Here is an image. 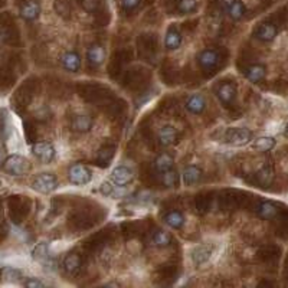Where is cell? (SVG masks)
Returning <instances> with one entry per match:
<instances>
[{
	"mask_svg": "<svg viewBox=\"0 0 288 288\" xmlns=\"http://www.w3.org/2000/svg\"><path fill=\"white\" fill-rule=\"evenodd\" d=\"M3 169H4L6 173H9L12 176H23L29 172L30 163H29L26 157H23L20 154H12V156L4 159Z\"/></svg>",
	"mask_w": 288,
	"mask_h": 288,
	"instance_id": "1",
	"label": "cell"
},
{
	"mask_svg": "<svg viewBox=\"0 0 288 288\" xmlns=\"http://www.w3.org/2000/svg\"><path fill=\"white\" fill-rule=\"evenodd\" d=\"M223 137L226 143L236 146V147H242L252 141V131L245 127H233V128L226 130Z\"/></svg>",
	"mask_w": 288,
	"mask_h": 288,
	"instance_id": "2",
	"label": "cell"
},
{
	"mask_svg": "<svg viewBox=\"0 0 288 288\" xmlns=\"http://www.w3.org/2000/svg\"><path fill=\"white\" fill-rule=\"evenodd\" d=\"M32 189L43 194L52 193L58 189V179L54 173H41L32 180Z\"/></svg>",
	"mask_w": 288,
	"mask_h": 288,
	"instance_id": "3",
	"label": "cell"
},
{
	"mask_svg": "<svg viewBox=\"0 0 288 288\" xmlns=\"http://www.w3.org/2000/svg\"><path fill=\"white\" fill-rule=\"evenodd\" d=\"M68 178L72 185L84 186V185H88L93 180V170L88 166L77 163V165L69 167Z\"/></svg>",
	"mask_w": 288,
	"mask_h": 288,
	"instance_id": "4",
	"label": "cell"
},
{
	"mask_svg": "<svg viewBox=\"0 0 288 288\" xmlns=\"http://www.w3.org/2000/svg\"><path fill=\"white\" fill-rule=\"evenodd\" d=\"M32 153L41 163L48 165L55 159L56 150L54 144L49 141H38L32 146Z\"/></svg>",
	"mask_w": 288,
	"mask_h": 288,
	"instance_id": "5",
	"label": "cell"
},
{
	"mask_svg": "<svg viewBox=\"0 0 288 288\" xmlns=\"http://www.w3.org/2000/svg\"><path fill=\"white\" fill-rule=\"evenodd\" d=\"M197 62H199V65L205 69V71H212V69H215L219 65V52H218L216 49H210V48L203 49V51L197 55Z\"/></svg>",
	"mask_w": 288,
	"mask_h": 288,
	"instance_id": "6",
	"label": "cell"
},
{
	"mask_svg": "<svg viewBox=\"0 0 288 288\" xmlns=\"http://www.w3.org/2000/svg\"><path fill=\"white\" fill-rule=\"evenodd\" d=\"M111 180H112V183H114L117 188H125V186L130 185L131 180H133V172H131V169L127 167V166H117V167H114L112 172H111Z\"/></svg>",
	"mask_w": 288,
	"mask_h": 288,
	"instance_id": "7",
	"label": "cell"
},
{
	"mask_svg": "<svg viewBox=\"0 0 288 288\" xmlns=\"http://www.w3.org/2000/svg\"><path fill=\"white\" fill-rule=\"evenodd\" d=\"M20 17L26 22H33L39 17L41 14V4L36 0H26L20 4L19 9Z\"/></svg>",
	"mask_w": 288,
	"mask_h": 288,
	"instance_id": "8",
	"label": "cell"
},
{
	"mask_svg": "<svg viewBox=\"0 0 288 288\" xmlns=\"http://www.w3.org/2000/svg\"><path fill=\"white\" fill-rule=\"evenodd\" d=\"M215 94L222 104L229 105L236 96V87L232 83H222L215 88Z\"/></svg>",
	"mask_w": 288,
	"mask_h": 288,
	"instance_id": "9",
	"label": "cell"
},
{
	"mask_svg": "<svg viewBox=\"0 0 288 288\" xmlns=\"http://www.w3.org/2000/svg\"><path fill=\"white\" fill-rule=\"evenodd\" d=\"M87 61L93 68H98L105 61V49L101 45H91L87 51Z\"/></svg>",
	"mask_w": 288,
	"mask_h": 288,
	"instance_id": "10",
	"label": "cell"
},
{
	"mask_svg": "<svg viewBox=\"0 0 288 288\" xmlns=\"http://www.w3.org/2000/svg\"><path fill=\"white\" fill-rule=\"evenodd\" d=\"M61 64L68 72H78L81 69V56L77 51H67L61 56Z\"/></svg>",
	"mask_w": 288,
	"mask_h": 288,
	"instance_id": "11",
	"label": "cell"
},
{
	"mask_svg": "<svg viewBox=\"0 0 288 288\" xmlns=\"http://www.w3.org/2000/svg\"><path fill=\"white\" fill-rule=\"evenodd\" d=\"M94 125V121L93 118L88 115V114H78L72 118V123H71V127L74 131H78V133H88L91 131Z\"/></svg>",
	"mask_w": 288,
	"mask_h": 288,
	"instance_id": "12",
	"label": "cell"
},
{
	"mask_svg": "<svg viewBox=\"0 0 288 288\" xmlns=\"http://www.w3.org/2000/svg\"><path fill=\"white\" fill-rule=\"evenodd\" d=\"M278 33V29L273 23H261L255 30V38L261 42H271L274 41L275 36Z\"/></svg>",
	"mask_w": 288,
	"mask_h": 288,
	"instance_id": "13",
	"label": "cell"
},
{
	"mask_svg": "<svg viewBox=\"0 0 288 288\" xmlns=\"http://www.w3.org/2000/svg\"><path fill=\"white\" fill-rule=\"evenodd\" d=\"M157 137H159V143H160L163 147H169V146H172V144L176 141L178 131H176V128H175L173 125L166 124V125H163V127L159 130Z\"/></svg>",
	"mask_w": 288,
	"mask_h": 288,
	"instance_id": "14",
	"label": "cell"
},
{
	"mask_svg": "<svg viewBox=\"0 0 288 288\" xmlns=\"http://www.w3.org/2000/svg\"><path fill=\"white\" fill-rule=\"evenodd\" d=\"M173 166H175V157L170 153H167V151L160 153L156 157V160H154V169H156V172L159 175H162V173H165L167 170L173 169Z\"/></svg>",
	"mask_w": 288,
	"mask_h": 288,
	"instance_id": "15",
	"label": "cell"
},
{
	"mask_svg": "<svg viewBox=\"0 0 288 288\" xmlns=\"http://www.w3.org/2000/svg\"><path fill=\"white\" fill-rule=\"evenodd\" d=\"M62 267L69 275H78L81 271V257L75 252H71L64 258Z\"/></svg>",
	"mask_w": 288,
	"mask_h": 288,
	"instance_id": "16",
	"label": "cell"
},
{
	"mask_svg": "<svg viewBox=\"0 0 288 288\" xmlns=\"http://www.w3.org/2000/svg\"><path fill=\"white\" fill-rule=\"evenodd\" d=\"M186 108L192 114H202L206 108V99L202 94H192L186 99Z\"/></svg>",
	"mask_w": 288,
	"mask_h": 288,
	"instance_id": "17",
	"label": "cell"
},
{
	"mask_svg": "<svg viewBox=\"0 0 288 288\" xmlns=\"http://www.w3.org/2000/svg\"><path fill=\"white\" fill-rule=\"evenodd\" d=\"M244 74H245V78H247L248 81L258 84L265 78L267 68H265L264 65H261V64H254V65H249V67L244 71Z\"/></svg>",
	"mask_w": 288,
	"mask_h": 288,
	"instance_id": "18",
	"label": "cell"
},
{
	"mask_svg": "<svg viewBox=\"0 0 288 288\" xmlns=\"http://www.w3.org/2000/svg\"><path fill=\"white\" fill-rule=\"evenodd\" d=\"M202 178V170L197 166H186L182 172V179L186 186H193L196 185Z\"/></svg>",
	"mask_w": 288,
	"mask_h": 288,
	"instance_id": "19",
	"label": "cell"
},
{
	"mask_svg": "<svg viewBox=\"0 0 288 288\" xmlns=\"http://www.w3.org/2000/svg\"><path fill=\"white\" fill-rule=\"evenodd\" d=\"M182 33L176 28H170L165 36V46L169 51H176L182 45Z\"/></svg>",
	"mask_w": 288,
	"mask_h": 288,
	"instance_id": "20",
	"label": "cell"
},
{
	"mask_svg": "<svg viewBox=\"0 0 288 288\" xmlns=\"http://www.w3.org/2000/svg\"><path fill=\"white\" fill-rule=\"evenodd\" d=\"M165 223L172 229H182L185 225V216L180 210H170L165 215Z\"/></svg>",
	"mask_w": 288,
	"mask_h": 288,
	"instance_id": "21",
	"label": "cell"
},
{
	"mask_svg": "<svg viewBox=\"0 0 288 288\" xmlns=\"http://www.w3.org/2000/svg\"><path fill=\"white\" fill-rule=\"evenodd\" d=\"M172 244V235L165 229H157L151 235V245L156 248H166Z\"/></svg>",
	"mask_w": 288,
	"mask_h": 288,
	"instance_id": "22",
	"label": "cell"
},
{
	"mask_svg": "<svg viewBox=\"0 0 288 288\" xmlns=\"http://www.w3.org/2000/svg\"><path fill=\"white\" fill-rule=\"evenodd\" d=\"M257 212H258V216L262 219L271 220L278 215V207L273 202H261L257 207Z\"/></svg>",
	"mask_w": 288,
	"mask_h": 288,
	"instance_id": "23",
	"label": "cell"
},
{
	"mask_svg": "<svg viewBox=\"0 0 288 288\" xmlns=\"http://www.w3.org/2000/svg\"><path fill=\"white\" fill-rule=\"evenodd\" d=\"M226 12L232 20H239L245 14V4L241 0H231L226 6Z\"/></svg>",
	"mask_w": 288,
	"mask_h": 288,
	"instance_id": "24",
	"label": "cell"
},
{
	"mask_svg": "<svg viewBox=\"0 0 288 288\" xmlns=\"http://www.w3.org/2000/svg\"><path fill=\"white\" fill-rule=\"evenodd\" d=\"M277 146V140L274 137H270V136H262V137L255 138L252 141V147L255 150L260 151H270L274 149Z\"/></svg>",
	"mask_w": 288,
	"mask_h": 288,
	"instance_id": "25",
	"label": "cell"
},
{
	"mask_svg": "<svg viewBox=\"0 0 288 288\" xmlns=\"http://www.w3.org/2000/svg\"><path fill=\"white\" fill-rule=\"evenodd\" d=\"M209 258H210V248L209 247L200 245V247H196L192 251V260L196 265L205 264Z\"/></svg>",
	"mask_w": 288,
	"mask_h": 288,
	"instance_id": "26",
	"label": "cell"
},
{
	"mask_svg": "<svg viewBox=\"0 0 288 288\" xmlns=\"http://www.w3.org/2000/svg\"><path fill=\"white\" fill-rule=\"evenodd\" d=\"M160 182L165 188H175L179 183V173L176 170L170 169L160 175Z\"/></svg>",
	"mask_w": 288,
	"mask_h": 288,
	"instance_id": "27",
	"label": "cell"
},
{
	"mask_svg": "<svg viewBox=\"0 0 288 288\" xmlns=\"http://www.w3.org/2000/svg\"><path fill=\"white\" fill-rule=\"evenodd\" d=\"M197 7V0H179L178 10L182 14L192 13Z\"/></svg>",
	"mask_w": 288,
	"mask_h": 288,
	"instance_id": "28",
	"label": "cell"
},
{
	"mask_svg": "<svg viewBox=\"0 0 288 288\" xmlns=\"http://www.w3.org/2000/svg\"><path fill=\"white\" fill-rule=\"evenodd\" d=\"M20 278H22V273L16 268H12V267H7L1 271V280L6 283H13Z\"/></svg>",
	"mask_w": 288,
	"mask_h": 288,
	"instance_id": "29",
	"label": "cell"
},
{
	"mask_svg": "<svg viewBox=\"0 0 288 288\" xmlns=\"http://www.w3.org/2000/svg\"><path fill=\"white\" fill-rule=\"evenodd\" d=\"M273 179H274V175H273V170L270 167H262L257 173V180L264 186H268L273 182Z\"/></svg>",
	"mask_w": 288,
	"mask_h": 288,
	"instance_id": "30",
	"label": "cell"
},
{
	"mask_svg": "<svg viewBox=\"0 0 288 288\" xmlns=\"http://www.w3.org/2000/svg\"><path fill=\"white\" fill-rule=\"evenodd\" d=\"M33 258L38 261H43L48 258V245L46 244H39L33 249Z\"/></svg>",
	"mask_w": 288,
	"mask_h": 288,
	"instance_id": "31",
	"label": "cell"
},
{
	"mask_svg": "<svg viewBox=\"0 0 288 288\" xmlns=\"http://www.w3.org/2000/svg\"><path fill=\"white\" fill-rule=\"evenodd\" d=\"M81 6L85 12L94 13L96 9L99 7V0H81Z\"/></svg>",
	"mask_w": 288,
	"mask_h": 288,
	"instance_id": "32",
	"label": "cell"
},
{
	"mask_svg": "<svg viewBox=\"0 0 288 288\" xmlns=\"http://www.w3.org/2000/svg\"><path fill=\"white\" fill-rule=\"evenodd\" d=\"M23 287L43 288V287H46V284H45V283H42L39 278H28L26 281H23Z\"/></svg>",
	"mask_w": 288,
	"mask_h": 288,
	"instance_id": "33",
	"label": "cell"
},
{
	"mask_svg": "<svg viewBox=\"0 0 288 288\" xmlns=\"http://www.w3.org/2000/svg\"><path fill=\"white\" fill-rule=\"evenodd\" d=\"M140 1H141V0H121V6H123L124 10L131 12V10L137 9Z\"/></svg>",
	"mask_w": 288,
	"mask_h": 288,
	"instance_id": "34",
	"label": "cell"
},
{
	"mask_svg": "<svg viewBox=\"0 0 288 288\" xmlns=\"http://www.w3.org/2000/svg\"><path fill=\"white\" fill-rule=\"evenodd\" d=\"M115 188L117 186H112L110 182H104L102 185H101V193L104 194V196H114V192H115Z\"/></svg>",
	"mask_w": 288,
	"mask_h": 288,
	"instance_id": "35",
	"label": "cell"
},
{
	"mask_svg": "<svg viewBox=\"0 0 288 288\" xmlns=\"http://www.w3.org/2000/svg\"><path fill=\"white\" fill-rule=\"evenodd\" d=\"M283 134H284V137L288 138V123L286 124V127H284V131H283Z\"/></svg>",
	"mask_w": 288,
	"mask_h": 288,
	"instance_id": "36",
	"label": "cell"
},
{
	"mask_svg": "<svg viewBox=\"0 0 288 288\" xmlns=\"http://www.w3.org/2000/svg\"><path fill=\"white\" fill-rule=\"evenodd\" d=\"M4 160H3V154H1V151H0V163H3Z\"/></svg>",
	"mask_w": 288,
	"mask_h": 288,
	"instance_id": "37",
	"label": "cell"
}]
</instances>
